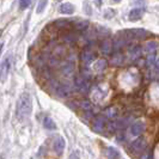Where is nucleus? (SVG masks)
Segmentation results:
<instances>
[{
	"label": "nucleus",
	"instance_id": "obj_1",
	"mask_svg": "<svg viewBox=\"0 0 159 159\" xmlns=\"http://www.w3.org/2000/svg\"><path fill=\"white\" fill-rule=\"evenodd\" d=\"M32 110V102L31 97L28 92H23L19 96L18 102H17V116L20 120L29 119Z\"/></svg>",
	"mask_w": 159,
	"mask_h": 159
},
{
	"label": "nucleus",
	"instance_id": "obj_2",
	"mask_svg": "<svg viewBox=\"0 0 159 159\" xmlns=\"http://www.w3.org/2000/svg\"><path fill=\"white\" fill-rule=\"evenodd\" d=\"M146 141H145V139L143 138H139V139H136L134 140L132 145H130V150L132 152H134V153H141V152H145L146 150Z\"/></svg>",
	"mask_w": 159,
	"mask_h": 159
},
{
	"label": "nucleus",
	"instance_id": "obj_3",
	"mask_svg": "<svg viewBox=\"0 0 159 159\" xmlns=\"http://www.w3.org/2000/svg\"><path fill=\"white\" fill-rule=\"evenodd\" d=\"M104 125H105V117L103 115H97L93 119V122H92V129L97 133H102Z\"/></svg>",
	"mask_w": 159,
	"mask_h": 159
},
{
	"label": "nucleus",
	"instance_id": "obj_4",
	"mask_svg": "<svg viewBox=\"0 0 159 159\" xmlns=\"http://www.w3.org/2000/svg\"><path fill=\"white\" fill-rule=\"evenodd\" d=\"M143 130H145V123L143 121H136L130 127V134L133 136H139L140 134H143Z\"/></svg>",
	"mask_w": 159,
	"mask_h": 159
},
{
	"label": "nucleus",
	"instance_id": "obj_5",
	"mask_svg": "<svg viewBox=\"0 0 159 159\" xmlns=\"http://www.w3.org/2000/svg\"><path fill=\"white\" fill-rule=\"evenodd\" d=\"M53 147H54V151H55L57 154H61L65 150V139L64 138H62V136H57L55 140H54Z\"/></svg>",
	"mask_w": 159,
	"mask_h": 159
},
{
	"label": "nucleus",
	"instance_id": "obj_6",
	"mask_svg": "<svg viewBox=\"0 0 159 159\" xmlns=\"http://www.w3.org/2000/svg\"><path fill=\"white\" fill-rule=\"evenodd\" d=\"M143 15V10L141 7L133 8V10L129 12V20H130V22H138V20L141 19Z\"/></svg>",
	"mask_w": 159,
	"mask_h": 159
},
{
	"label": "nucleus",
	"instance_id": "obj_7",
	"mask_svg": "<svg viewBox=\"0 0 159 159\" xmlns=\"http://www.w3.org/2000/svg\"><path fill=\"white\" fill-rule=\"evenodd\" d=\"M75 88L80 90V91H88L89 89V83L88 80L85 79L84 75H80L75 78Z\"/></svg>",
	"mask_w": 159,
	"mask_h": 159
},
{
	"label": "nucleus",
	"instance_id": "obj_8",
	"mask_svg": "<svg viewBox=\"0 0 159 159\" xmlns=\"http://www.w3.org/2000/svg\"><path fill=\"white\" fill-rule=\"evenodd\" d=\"M128 56L130 60H136L141 56V48L139 46H132L128 49Z\"/></svg>",
	"mask_w": 159,
	"mask_h": 159
},
{
	"label": "nucleus",
	"instance_id": "obj_9",
	"mask_svg": "<svg viewBox=\"0 0 159 159\" xmlns=\"http://www.w3.org/2000/svg\"><path fill=\"white\" fill-rule=\"evenodd\" d=\"M122 34L127 35L129 39H139V37H143V35H146V31L143 30V29H134V30L123 31Z\"/></svg>",
	"mask_w": 159,
	"mask_h": 159
},
{
	"label": "nucleus",
	"instance_id": "obj_10",
	"mask_svg": "<svg viewBox=\"0 0 159 159\" xmlns=\"http://www.w3.org/2000/svg\"><path fill=\"white\" fill-rule=\"evenodd\" d=\"M93 59H95V54L91 52V50H85V52H83V54H81V61L84 62L85 66H88L90 65L92 61H93Z\"/></svg>",
	"mask_w": 159,
	"mask_h": 159
},
{
	"label": "nucleus",
	"instance_id": "obj_11",
	"mask_svg": "<svg viewBox=\"0 0 159 159\" xmlns=\"http://www.w3.org/2000/svg\"><path fill=\"white\" fill-rule=\"evenodd\" d=\"M74 5L71 4V2H65L60 6V12L64 13V15H72L74 13Z\"/></svg>",
	"mask_w": 159,
	"mask_h": 159
},
{
	"label": "nucleus",
	"instance_id": "obj_12",
	"mask_svg": "<svg viewBox=\"0 0 159 159\" xmlns=\"http://www.w3.org/2000/svg\"><path fill=\"white\" fill-rule=\"evenodd\" d=\"M105 156L108 158H120V152L115 147L109 146V147L105 148Z\"/></svg>",
	"mask_w": 159,
	"mask_h": 159
},
{
	"label": "nucleus",
	"instance_id": "obj_13",
	"mask_svg": "<svg viewBox=\"0 0 159 159\" xmlns=\"http://www.w3.org/2000/svg\"><path fill=\"white\" fill-rule=\"evenodd\" d=\"M156 49H157V42H154V41L146 42V44H145V52L147 54H153L156 52Z\"/></svg>",
	"mask_w": 159,
	"mask_h": 159
},
{
	"label": "nucleus",
	"instance_id": "obj_14",
	"mask_svg": "<svg viewBox=\"0 0 159 159\" xmlns=\"http://www.w3.org/2000/svg\"><path fill=\"white\" fill-rule=\"evenodd\" d=\"M8 71H10V61H8V59H6L1 64V79L2 80L5 79V77L8 73Z\"/></svg>",
	"mask_w": 159,
	"mask_h": 159
},
{
	"label": "nucleus",
	"instance_id": "obj_15",
	"mask_svg": "<svg viewBox=\"0 0 159 159\" xmlns=\"http://www.w3.org/2000/svg\"><path fill=\"white\" fill-rule=\"evenodd\" d=\"M43 126H44V128L50 129V130H54V129H56L55 122L53 121V119H52V117H46V119L43 120Z\"/></svg>",
	"mask_w": 159,
	"mask_h": 159
},
{
	"label": "nucleus",
	"instance_id": "obj_16",
	"mask_svg": "<svg viewBox=\"0 0 159 159\" xmlns=\"http://www.w3.org/2000/svg\"><path fill=\"white\" fill-rule=\"evenodd\" d=\"M114 47H112V43L110 42L109 40H105L103 42V46H102V52L105 53V54H108V53H110Z\"/></svg>",
	"mask_w": 159,
	"mask_h": 159
},
{
	"label": "nucleus",
	"instance_id": "obj_17",
	"mask_svg": "<svg viewBox=\"0 0 159 159\" xmlns=\"http://www.w3.org/2000/svg\"><path fill=\"white\" fill-rule=\"evenodd\" d=\"M123 60H125V57H123V55H122V54H115V55L112 56L111 62H112V65L121 66V65L123 64Z\"/></svg>",
	"mask_w": 159,
	"mask_h": 159
},
{
	"label": "nucleus",
	"instance_id": "obj_18",
	"mask_svg": "<svg viewBox=\"0 0 159 159\" xmlns=\"http://www.w3.org/2000/svg\"><path fill=\"white\" fill-rule=\"evenodd\" d=\"M48 0H39L37 1V7H36V12L37 13H42L44 11V8L47 7Z\"/></svg>",
	"mask_w": 159,
	"mask_h": 159
},
{
	"label": "nucleus",
	"instance_id": "obj_19",
	"mask_svg": "<svg viewBox=\"0 0 159 159\" xmlns=\"http://www.w3.org/2000/svg\"><path fill=\"white\" fill-rule=\"evenodd\" d=\"M115 128H119V129H122V128H126L128 126V119H121L119 121H116L115 123H112Z\"/></svg>",
	"mask_w": 159,
	"mask_h": 159
},
{
	"label": "nucleus",
	"instance_id": "obj_20",
	"mask_svg": "<svg viewBox=\"0 0 159 159\" xmlns=\"http://www.w3.org/2000/svg\"><path fill=\"white\" fill-rule=\"evenodd\" d=\"M107 67V61L101 59V60H97L95 64V70L96 71H103L104 68Z\"/></svg>",
	"mask_w": 159,
	"mask_h": 159
},
{
	"label": "nucleus",
	"instance_id": "obj_21",
	"mask_svg": "<svg viewBox=\"0 0 159 159\" xmlns=\"http://www.w3.org/2000/svg\"><path fill=\"white\" fill-rule=\"evenodd\" d=\"M89 25V22H85V20H81V22H78V23L75 24V29H78V30H84V29H86Z\"/></svg>",
	"mask_w": 159,
	"mask_h": 159
},
{
	"label": "nucleus",
	"instance_id": "obj_22",
	"mask_svg": "<svg viewBox=\"0 0 159 159\" xmlns=\"http://www.w3.org/2000/svg\"><path fill=\"white\" fill-rule=\"evenodd\" d=\"M31 0H19V8L20 10H26L30 5Z\"/></svg>",
	"mask_w": 159,
	"mask_h": 159
},
{
	"label": "nucleus",
	"instance_id": "obj_23",
	"mask_svg": "<svg viewBox=\"0 0 159 159\" xmlns=\"http://www.w3.org/2000/svg\"><path fill=\"white\" fill-rule=\"evenodd\" d=\"M104 115H105L107 117H114V116L116 115V110H115L114 108H109V109H107V110H105Z\"/></svg>",
	"mask_w": 159,
	"mask_h": 159
},
{
	"label": "nucleus",
	"instance_id": "obj_24",
	"mask_svg": "<svg viewBox=\"0 0 159 159\" xmlns=\"http://www.w3.org/2000/svg\"><path fill=\"white\" fill-rule=\"evenodd\" d=\"M80 107H81L83 109L91 110V104H90V102H88V101H85V102H81V103H80Z\"/></svg>",
	"mask_w": 159,
	"mask_h": 159
},
{
	"label": "nucleus",
	"instance_id": "obj_25",
	"mask_svg": "<svg viewBox=\"0 0 159 159\" xmlns=\"http://www.w3.org/2000/svg\"><path fill=\"white\" fill-rule=\"evenodd\" d=\"M153 60H154V55L153 54H148L147 55V59H146V65L147 66H151L153 64Z\"/></svg>",
	"mask_w": 159,
	"mask_h": 159
},
{
	"label": "nucleus",
	"instance_id": "obj_26",
	"mask_svg": "<svg viewBox=\"0 0 159 159\" xmlns=\"http://www.w3.org/2000/svg\"><path fill=\"white\" fill-rule=\"evenodd\" d=\"M156 68H157V71L159 72V59L156 61Z\"/></svg>",
	"mask_w": 159,
	"mask_h": 159
},
{
	"label": "nucleus",
	"instance_id": "obj_27",
	"mask_svg": "<svg viewBox=\"0 0 159 159\" xmlns=\"http://www.w3.org/2000/svg\"><path fill=\"white\" fill-rule=\"evenodd\" d=\"M114 2H119V1H121V0H112Z\"/></svg>",
	"mask_w": 159,
	"mask_h": 159
}]
</instances>
